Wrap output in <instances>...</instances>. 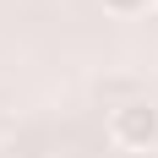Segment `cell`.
<instances>
[{
    "instance_id": "6da1fadb",
    "label": "cell",
    "mask_w": 158,
    "mask_h": 158,
    "mask_svg": "<svg viewBox=\"0 0 158 158\" xmlns=\"http://www.w3.org/2000/svg\"><path fill=\"white\" fill-rule=\"evenodd\" d=\"M109 142L126 153H147L158 147V104L153 98H126L109 109Z\"/></svg>"
},
{
    "instance_id": "7a4b0ae2",
    "label": "cell",
    "mask_w": 158,
    "mask_h": 158,
    "mask_svg": "<svg viewBox=\"0 0 158 158\" xmlns=\"http://www.w3.org/2000/svg\"><path fill=\"white\" fill-rule=\"evenodd\" d=\"M98 6H104L109 16H142L147 6H153V0H98Z\"/></svg>"
},
{
    "instance_id": "3957f363",
    "label": "cell",
    "mask_w": 158,
    "mask_h": 158,
    "mask_svg": "<svg viewBox=\"0 0 158 158\" xmlns=\"http://www.w3.org/2000/svg\"><path fill=\"white\" fill-rule=\"evenodd\" d=\"M153 6H158V0H153Z\"/></svg>"
}]
</instances>
